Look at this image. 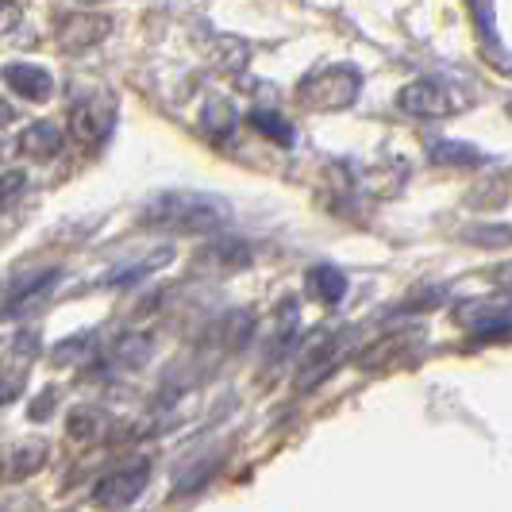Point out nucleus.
Instances as JSON below:
<instances>
[{"mask_svg": "<svg viewBox=\"0 0 512 512\" xmlns=\"http://www.w3.org/2000/svg\"><path fill=\"white\" fill-rule=\"evenodd\" d=\"M231 220V205L220 193L201 189H166L154 193L139 212V224L166 235H212Z\"/></svg>", "mask_w": 512, "mask_h": 512, "instance_id": "obj_1", "label": "nucleus"}, {"mask_svg": "<svg viewBox=\"0 0 512 512\" xmlns=\"http://www.w3.org/2000/svg\"><path fill=\"white\" fill-rule=\"evenodd\" d=\"M116 116H120L116 93L104 89V85H89V89L74 93L66 124H70V135L81 147H101L104 139L112 135V128H116Z\"/></svg>", "mask_w": 512, "mask_h": 512, "instance_id": "obj_2", "label": "nucleus"}, {"mask_svg": "<svg viewBox=\"0 0 512 512\" xmlns=\"http://www.w3.org/2000/svg\"><path fill=\"white\" fill-rule=\"evenodd\" d=\"M362 89V74L351 66V62H332V66H320V70H312V74L301 81V104L308 108H324V112H332V108H347V104H355Z\"/></svg>", "mask_w": 512, "mask_h": 512, "instance_id": "obj_3", "label": "nucleus"}, {"mask_svg": "<svg viewBox=\"0 0 512 512\" xmlns=\"http://www.w3.org/2000/svg\"><path fill=\"white\" fill-rule=\"evenodd\" d=\"M470 104H474V97H462L443 77H416L397 93V108L405 116H416V120H439V116H451V112L470 108Z\"/></svg>", "mask_w": 512, "mask_h": 512, "instance_id": "obj_4", "label": "nucleus"}, {"mask_svg": "<svg viewBox=\"0 0 512 512\" xmlns=\"http://www.w3.org/2000/svg\"><path fill=\"white\" fill-rule=\"evenodd\" d=\"M151 486V459H131L120 462L112 474H104L97 489H93V505L97 509H128L143 497V489Z\"/></svg>", "mask_w": 512, "mask_h": 512, "instance_id": "obj_5", "label": "nucleus"}, {"mask_svg": "<svg viewBox=\"0 0 512 512\" xmlns=\"http://www.w3.org/2000/svg\"><path fill=\"white\" fill-rule=\"evenodd\" d=\"M108 27H112V20L104 12H93V8H62L54 35H58V47L62 51L81 54L89 51V47H97L104 35H108Z\"/></svg>", "mask_w": 512, "mask_h": 512, "instance_id": "obj_6", "label": "nucleus"}, {"mask_svg": "<svg viewBox=\"0 0 512 512\" xmlns=\"http://www.w3.org/2000/svg\"><path fill=\"white\" fill-rule=\"evenodd\" d=\"M343 351H347V332H320L312 343L305 347V359H301V370H297V389L308 393L324 378H332L335 366L343 362Z\"/></svg>", "mask_w": 512, "mask_h": 512, "instance_id": "obj_7", "label": "nucleus"}, {"mask_svg": "<svg viewBox=\"0 0 512 512\" xmlns=\"http://www.w3.org/2000/svg\"><path fill=\"white\" fill-rule=\"evenodd\" d=\"M62 282V270L58 266H43V270H20L12 274L4 285V316H20L24 308H35L43 297H51V289Z\"/></svg>", "mask_w": 512, "mask_h": 512, "instance_id": "obj_8", "label": "nucleus"}, {"mask_svg": "<svg viewBox=\"0 0 512 512\" xmlns=\"http://www.w3.org/2000/svg\"><path fill=\"white\" fill-rule=\"evenodd\" d=\"M455 320H459L466 332L482 335H509L512 332V301L505 297H478V301H462L455 308Z\"/></svg>", "mask_w": 512, "mask_h": 512, "instance_id": "obj_9", "label": "nucleus"}, {"mask_svg": "<svg viewBox=\"0 0 512 512\" xmlns=\"http://www.w3.org/2000/svg\"><path fill=\"white\" fill-rule=\"evenodd\" d=\"M4 89L16 93L20 101L43 104L54 97V77L35 62H8L4 66Z\"/></svg>", "mask_w": 512, "mask_h": 512, "instance_id": "obj_10", "label": "nucleus"}, {"mask_svg": "<svg viewBox=\"0 0 512 512\" xmlns=\"http://www.w3.org/2000/svg\"><path fill=\"white\" fill-rule=\"evenodd\" d=\"M20 151L27 158H54V154L66 151V131L58 128L54 120H31L20 131Z\"/></svg>", "mask_w": 512, "mask_h": 512, "instance_id": "obj_11", "label": "nucleus"}, {"mask_svg": "<svg viewBox=\"0 0 512 512\" xmlns=\"http://www.w3.org/2000/svg\"><path fill=\"white\" fill-rule=\"evenodd\" d=\"M416 351V332H393L382 335L370 351H362V370H382V366H393V362L409 359Z\"/></svg>", "mask_w": 512, "mask_h": 512, "instance_id": "obj_12", "label": "nucleus"}, {"mask_svg": "<svg viewBox=\"0 0 512 512\" xmlns=\"http://www.w3.org/2000/svg\"><path fill=\"white\" fill-rule=\"evenodd\" d=\"M108 428H116L112 412L101 409V405H77L70 416H66V432L81 443H97V439L108 436Z\"/></svg>", "mask_w": 512, "mask_h": 512, "instance_id": "obj_13", "label": "nucleus"}, {"mask_svg": "<svg viewBox=\"0 0 512 512\" xmlns=\"http://www.w3.org/2000/svg\"><path fill=\"white\" fill-rule=\"evenodd\" d=\"M47 455H51V447H47L43 439H27L20 447H12V451H8V462H4L8 482H24L31 474H39V470L47 466Z\"/></svg>", "mask_w": 512, "mask_h": 512, "instance_id": "obj_14", "label": "nucleus"}, {"mask_svg": "<svg viewBox=\"0 0 512 512\" xmlns=\"http://www.w3.org/2000/svg\"><path fill=\"white\" fill-rule=\"evenodd\" d=\"M108 355L116 366H124V370H139V366H147L154 355V339L147 332H120L112 339V347H108Z\"/></svg>", "mask_w": 512, "mask_h": 512, "instance_id": "obj_15", "label": "nucleus"}, {"mask_svg": "<svg viewBox=\"0 0 512 512\" xmlns=\"http://www.w3.org/2000/svg\"><path fill=\"white\" fill-rule=\"evenodd\" d=\"M297 343H301V312H297V301H282L266 355H270V359H282L285 351H293Z\"/></svg>", "mask_w": 512, "mask_h": 512, "instance_id": "obj_16", "label": "nucleus"}, {"mask_svg": "<svg viewBox=\"0 0 512 512\" xmlns=\"http://www.w3.org/2000/svg\"><path fill=\"white\" fill-rule=\"evenodd\" d=\"M305 285L320 305H339L343 293H347V278H343V270H335V266H312Z\"/></svg>", "mask_w": 512, "mask_h": 512, "instance_id": "obj_17", "label": "nucleus"}, {"mask_svg": "<svg viewBox=\"0 0 512 512\" xmlns=\"http://www.w3.org/2000/svg\"><path fill=\"white\" fill-rule=\"evenodd\" d=\"M97 355V332H74L66 335L58 347L51 351L54 366H66V370H74V366H85V362Z\"/></svg>", "mask_w": 512, "mask_h": 512, "instance_id": "obj_18", "label": "nucleus"}, {"mask_svg": "<svg viewBox=\"0 0 512 512\" xmlns=\"http://www.w3.org/2000/svg\"><path fill=\"white\" fill-rule=\"evenodd\" d=\"M428 158L439 162V166H482L486 154L478 151L474 143H459V139H436L428 147Z\"/></svg>", "mask_w": 512, "mask_h": 512, "instance_id": "obj_19", "label": "nucleus"}, {"mask_svg": "<svg viewBox=\"0 0 512 512\" xmlns=\"http://www.w3.org/2000/svg\"><path fill=\"white\" fill-rule=\"evenodd\" d=\"M170 258H174V251H170V247H162V251H154V255L139 258V262H131V266H124V270H112V278H108L104 285H120V289H128V285L143 282L147 274H154L158 266H166Z\"/></svg>", "mask_w": 512, "mask_h": 512, "instance_id": "obj_20", "label": "nucleus"}, {"mask_svg": "<svg viewBox=\"0 0 512 512\" xmlns=\"http://www.w3.org/2000/svg\"><path fill=\"white\" fill-rule=\"evenodd\" d=\"M205 258L220 270H235V266H247L251 262V247L243 239H216L205 251Z\"/></svg>", "mask_w": 512, "mask_h": 512, "instance_id": "obj_21", "label": "nucleus"}, {"mask_svg": "<svg viewBox=\"0 0 512 512\" xmlns=\"http://www.w3.org/2000/svg\"><path fill=\"white\" fill-rule=\"evenodd\" d=\"M216 466H220V459H216V455H208V459H201L197 466H189L185 474H178V482H174V497H189V493L205 489V482L216 474Z\"/></svg>", "mask_w": 512, "mask_h": 512, "instance_id": "obj_22", "label": "nucleus"}, {"mask_svg": "<svg viewBox=\"0 0 512 512\" xmlns=\"http://www.w3.org/2000/svg\"><path fill=\"white\" fill-rule=\"evenodd\" d=\"M251 124H255L262 135H270V139H278L282 147H289L293 143V128L285 124L278 112H251Z\"/></svg>", "mask_w": 512, "mask_h": 512, "instance_id": "obj_23", "label": "nucleus"}, {"mask_svg": "<svg viewBox=\"0 0 512 512\" xmlns=\"http://www.w3.org/2000/svg\"><path fill=\"white\" fill-rule=\"evenodd\" d=\"M470 239H474V247H505L512 243V228H474Z\"/></svg>", "mask_w": 512, "mask_h": 512, "instance_id": "obj_24", "label": "nucleus"}, {"mask_svg": "<svg viewBox=\"0 0 512 512\" xmlns=\"http://www.w3.org/2000/svg\"><path fill=\"white\" fill-rule=\"evenodd\" d=\"M509 116H512V101H509Z\"/></svg>", "mask_w": 512, "mask_h": 512, "instance_id": "obj_25", "label": "nucleus"}]
</instances>
